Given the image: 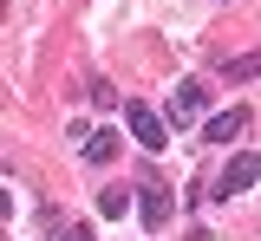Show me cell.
Here are the masks:
<instances>
[{"label":"cell","mask_w":261,"mask_h":241,"mask_svg":"<svg viewBox=\"0 0 261 241\" xmlns=\"http://www.w3.org/2000/svg\"><path fill=\"white\" fill-rule=\"evenodd\" d=\"M202 104H209V85H202V78H183V85H176V98H170V117H176V124H190V117H202Z\"/></svg>","instance_id":"4"},{"label":"cell","mask_w":261,"mask_h":241,"mask_svg":"<svg viewBox=\"0 0 261 241\" xmlns=\"http://www.w3.org/2000/svg\"><path fill=\"white\" fill-rule=\"evenodd\" d=\"M222 78H235V85H242V78H261V59H228Z\"/></svg>","instance_id":"8"},{"label":"cell","mask_w":261,"mask_h":241,"mask_svg":"<svg viewBox=\"0 0 261 241\" xmlns=\"http://www.w3.org/2000/svg\"><path fill=\"white\" fill-rule=\"evenodd\" d=\"M137 215H144L150 228H163V222L176 215V202H170V189H163V183H144V189H137Z\"/></svg>","instance_id":"5"},{"label":"cell","mask_w":261,"mask_h":241,"mask_svg":"<svg viewBox=\"0 0 261 241\" xmlns=\"http://www.w3.org/2000/svg\"><path fill=\"white\" fill-rule=\"evenodd\" d=\"M59 241H92V228H85V222H79V228H65Z\"/></svg>","instance_id":"9"},{"label":"cell","mask_w":261,"mask_h":241,"mask_svg":"<svg viewBox=\"0 0 261 241\" xmlns=\"http://www.w3.org/2000/svg\"><path fill=\"white\" fill-rule=\"evenodd\" d=\"M124 124H130V143H144V150H163L170 143V124L157 117V104H144V98L124 104Z\"/></svg>","instance_id":"1"},{"label":"cell","mask_w":261,"mask_h":241,"mask_svg":"<svg viewBox=\"0 0 261 241\" xmlns=\"http://www.w3.org/2000/svg\"><path fill=\"white\" fill-rule=\"evenodd\" d=\"M130 196H137V189H105V196H98V215H105V222H118V215L130 208Z\"/></svg>","instance_id":"7"},{"label":"cell","mask_w":261,"mask_h":241,"mask_svg":"<svg viewBox=\"0 0 261 241\" xmlns=\"http://www.w3.org/2000/svg\"><path fill=\"white\" fill-rule=\"evenodd\" d=\"M79 150H85V163H111V157H118V150H124V137H118V131H111V124H105V131H92V137L79 143Z\"/></svg>","instance_id":"6"},{"label":"cell","mask_w":261,"mask_h":241,"mask_svg":"<svg viewBox=\"0 0 261 241\" xmlns=\"http://www.w3.org/2000/svg\"><path fill=\"white\" fill-rule=\"evenodd\" d=\"M261 183V157L255 150H242V157H228L222 176H216V196H242V189H255Z\"/></svg>","instance_id":"2"},{"label":"cell","mask_w":261,"mask_h":241,"mask_svg":"<svg viewBox=\"0 0 261 241\" xmlns=\"http://www.w3.org/2000/svg\"><path fill=\"white\" fill-rule=\"evenodd\" d=\"M242 131H248V111H242V104H228V111H216V117L202 124V143H235Z\"/></svg>","instance_id":"3"}]
</instances>
